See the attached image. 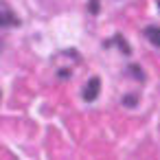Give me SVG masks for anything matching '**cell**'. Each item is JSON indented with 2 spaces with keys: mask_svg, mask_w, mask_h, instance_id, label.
Wrapping results in <instances>:
<instances>
[{
  "mask_svg": "<svg viewBox=\"0 0 160 160\" xmlns=\"http://www.w3.org/2000/svg\"><path fill=\"white\" fill-rule=\"evenodd\" d=\"M99 92H101V79H99V77H92V79L88 81V86L83 88V99L90 103V101H94V99L99 97Z\"/></svg>",
  "mask_w": 160,
  "mask_h": 160,
  "instance_id": "6da1fadb",
  "label": "cell"
},
{
  "mask_svg": "<svg viewBox=\"0 0 160 160\" xmlns=\"http://www.w3.org/2000/svg\"><path fill=\"white\" fill-rule=\"evenodd\" d=\"M11 24H13V27H18V24H20V20L9 11V7H7V5H2V27H11Z\"/></svg>",
  "mask_w": 160,
  "mask_h": 160,
  "instance_id": "7a4b0ae2",
  "label": "cell"
},
{
  "mask_svg": "<svg viewBox=\"0 0 160 160\" xmlns=\"http://www.w3.org/2000/svg\"><path fill=\"white\" fill-rule=\"evenodd\" d=\"M145 38H147L153 46L160 48V29H158V27H149V29L145 31Z\"/></svg>",
  "mask_w": 160,
  "mask_h": 160,
  "instance_id": "3957f363",
  "label": "cell"
},
{
  "mask_svg": "<svg viewBox=\"0 0 160 160\" xmlns=\"http://www.w3.org/2000/svg\"><path fill=\"white\" fill-rule=\"evenodd\" d=\"M136 103H138V97L136 94H125V99H123V105L125 108H136Z\"/></svg>",
  "mask_w": 160,
  "mask_h": 160,
  "instance_id": "277c9868",
  "label": "cell"
},
{
  "mask_svg": "<svg viewBox=\"0 0 160 160\" xmlns=\"http://www.w3.org/2000/svg\"><path fill=\"white\" fill-rule=\"evenodd\" d=\"M116 42H118V46H121V51H123L125 55H129V53H132V48L127 46V42H125V40H123L121 35H116Z\"/></svg>",
  "mask_w": 160,
  "mask_h": 160,
  "instance_id": "5b68a950",
  "label": "cell"
},
{
  "mask_svg": "<svg viewBox=\"0 0 160 160\" xmlns=\"http://www.w3.org/2000/svg\"><path fill=\"white\" fill-rule=\"evenodd\" d=\"M90 13H99V0H90Z\"/></svg>",
  "mask_w": 160,
  "mask_h": 160,
  "instance_id": "8992f818",
  "label": "cell"
},
{
  "mask_svg": "<svg viewBox=\"0 0 160 160\" xmlns=\"http://www.w3.org/2000/svg\"><path fill=\"white\" fill-rule=\"evenodd\" d=\"M158 9H160V0H158Z\"/></svg>",
  "mask_w": 160,
  "mask_h": 160,
  "instance_id": "52a82bcc",
  "label": "cell"
}]
</instances>
